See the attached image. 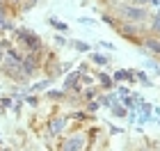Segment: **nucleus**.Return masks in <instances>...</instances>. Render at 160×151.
Here are the masks:
<instances>
[{
    "label": "nucleus",
    "instance_id": "nucleus-6",
    "mask_svg": "<svg viewBox=\"0 0 160 151\" xmlns=\"http://www.w3.org/2000/svg\"><path fill=\"white\" fill-rule=\"evenodd\" d=\"M114 114H117V117H123V114H126V110H123V108H119V105H114V110H112Z\"/></svg>",
    "mask_w": 160,
    "mask_h": 151
},
{
    "label": "nucleus",
    "instance_id": "nucleus-7",
    "mask_svg": "<svg viewBox=\"0 0 160 151\" xmlns=\"http://www.w3.org/2000/svg\"><path fill=\"white\" fill-rule=\"evenodd\" d=\"M123 32L128 34V37H133V32H135V28L133 25H123Z\"/></svg>",
    "mask_w": 160,
    "mask_h": 151
},
{
    "label": "nucleus",
    "instance_id": "nucleus-2",
    "mask_svg": "<svg viewBox=\"0 0 160 151\" xmlns=\"http://www.w3.org/2000/svg\"><path fill=\"white\" fill-rule=\"evenodd\" d=\"M64 149H82V138H73V140H69L67 144H64Z\"/></svg>",
    "mask_w": 160,
    "mask_h": 151
},
{
    "label": "nucleus",
    "instance_id": "nucleus-10",
    "mask_svg": "<svg viewBox=\"0 0 160 151\" xmlns=\"http://www.w3.org/2000/svg\"><path fill=\"white\" fill-rule=\"evenodd\" d=\"M76 46H78V50H89V46H87V44H82V41H78Z\"/></svg>",
    "mask_w": 160,
    "mask_h": 151
},
{
    "label": "nucleus",
    "instance_id": "nucleus-3",
    "mask_svg": "<svg viewBox=\"0 0 160 151\" xmlns=\"http://www.w3.org/2000/svg\"><path fill=\"white\" fill-rule=\"evenodd\" d=\"M144 46H147L149 50H153V53H160V41L158 39H147V41H144Z\"/></svg>",
    "mask_w": 160,
    "mask_h": 151
},
{
    "label": "nucleus",
    "instance_id": "nucleus-4",
    "mask_svg": "<svg viewBox=\"0 0 160 151\" xmlns=\"http://www.w3.org/2000/svg\"><path fill=\"white\" fill-rule=\"evenodd\" d=\"M62 128H64V121H60V119H55V121H53V128H50V131H53V133H60Z\"/></svg>",
    "mask_w": 160,
    "mask_h": 151
},
{
    "label": "nucleus",
    "instance_id": "nucleus-12",
    "mask_svg": "<svg viewBox=\"0 0 160 151\" xmlns=\"http://www.w3.org/2000/svg\"><path fill=\"white\" fill-rule=\"evenodd\" d=\"M135 3H147V0H135Z\"/></svg>",
    "mask_w": 160,
    "mask_h": 151
},
{
    "label": "nucleus",
    "instance_id": "nucleus-1",
    "mask_svg": "<svg viewBox=\"0 0 160 151\" xmlns=\"http://www.w3.org/2000/svg\"><path fill=\"white\" fill-rule=\"evenodd\" d=\"M121 14H123L128 21H142V18H147V12H144L142 7H133V5L121 7Z\"/></svg>",
    "mask_w": 160,
    "mask_h": 151
},
{
    "label": "nucleus",
    "instance_id": "nucleus-5",
    "mask_svg": "<svg viewBox=\"0 0 160 151\" xmlns=\"http://www.w3.org/2000/svg\"><path fill=\"white\" fill-rule=\"evenodd\" d=\"M92 60L96 62V64H105V62H108V57H105V55H92Z\"/></svg>",
    "mask_w": 160,
    "mask_h": 151
},
{
    "label": "nucleus",
    "instance_id": "nucleus-11",
    "mask_svg": "<svg viewBox=\"0 0 160 151\" xmlns=\"http://www.w3.org/2000/svg\"><path fill=\"white\" fill-rule=\"evenodd\" d=\"M98 78H101V83H103L105 87H108V85H110V78H108V76H98Z\"/></svg>",
    "mask_w": 160,
    "mask_h": 151
},
{
    "label": "nucleus",
    "instance_id": "nucleus-8",
    "mask_svg": "<svg viewBox=\"0 0 160 151\" xmlns=\"http://www.w3.org/2000/svg\"><path fill=\"white\" fill-rule=\"evenodd\" d=\"M153 28H156V30H160V12L153 16Z\"/></svg>",
    "mask_w": 160,
    "mask_h": 151
},
{
    "label": "nucleus",
    "instance_id": "nucleus-9",
    "mask_svg": "<svg viewBox=\"0 0 160 151\" xmlns=\"http://www.w3.org/2000/svg\"><path fill=\"white\" fill-rule=\"evenodd\" d=\"M53 25L57 28V30H62V32H64V30H67V25H64V23H60V21H53Z\"/></svg>",
    "mask_w": 160,
    "mask_h": 151
}]
</instances>
